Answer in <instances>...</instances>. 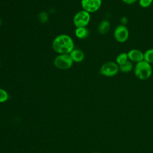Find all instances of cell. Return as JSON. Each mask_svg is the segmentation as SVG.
<instances>
[{
    "instance_id": "1",
    "label": "cell",
    "mask_w": 153,
    "mask_h": 153,
    "mask_svg": "<svg viewBox=\"0 0 153 153\" xmlns=\"http://www.w3.org/2000/svg\"><path fill=\"white\" fill-rule=\"evenodd\" d=\"M52 48L55 52L59 54H69L74 49V42L68 35L60 34L53 39Z\"/></svg>"
},
{
    "instance_id": "2",
    "label": "cell",
    "mask_w": 153,
    "mask_h": 153,
    "mask_svg": "<svg viewBox=\"0 0 153 153\" xmlns=\"http://www.w3.org/2000/svg\"><path fill=\"white\" fill-rule=\"evenodd\" d=\"M133 70L136 78L142 81L148 79L152 74V68L151 64L145 62V60L136 63Z\"/></svg>"
},
{
    "instance_id": "3",
    "label": "cell",
    "mask_w": 153,
    "mask_h": 153,
    "mask_svg": "<svg viewBox=\"0 0 153 153\" xmlns=\"http://www.w3.org/2000/svg\"><path fill=\"white\" fill-rule=\"evenodd\" d=\"M73 60L69 54H60L55 57L54 65L59 69L66 70L71 68L73 65Z\"/></svg>"
},
{
    "instance_id": "4",
    "label": "cell",
    "mask_w": 153,
    "mask_h": 153,
    "mask_svg": "<svg viewBox=\"0 0 153 153\" xmlns=\"http://www.w3.org/2000/svg\"><path fill=\"white\" fill-rule=\"evenodd\" d=\"M120 71L118 65L115 62H107L104 63L99 69V73L106 77L115 76Z\"/></svg>"
},
{
    "instance_id": "5",
    "label": "cell",
    "mask_w": 153,
    "mask_h": 153,
    "mask_svg": "<svg viewBox=\"0 0 153 153\" xmlns=\"http://www.w3.org/2000/svg\"><path fill=\"white\" fill-rule=\"evenodd\" d=\"M90 13L82 10L75 14L73 19V22L76 28L86 27L90 23Z\"/></svg>"
},
{
    "instance_id": "6",
    "label": "cell",
    "mask_w": 153,
    "mask_h": 153,
    "mask_svg": "<svg viewBox=\"0 0 153 153\" xmlns=\"http://www.w3.org/2000/svg\"><path fill=\"white\" fill-rule=\"evenodd\" d=\"M114 37L115 39L120 43H123L127 41L129 37V30L126 25H118L114 31Z\"/></svg>"
},
{
    "instance_id": "7",
    "label": "cell",
    "mask_w": 153,
    "mask_h": 153,
    "mask_svg": "<svg viewBox=\"0 0 153 153\" xmlns=\"http://www.w3.org/2000/svg\"><path fill=\"white\" fill-rule=\"evenodd\" d=\"M102 0H81L82 10L89 13L98 11L102 6Z\"/></svg>"
},
{
    "instance_id": "8",
    "label": "cell",
    "mask_w": 153,
    "mask_h": 153,
    "mask_svg": "<svg viewBox=\"0 0 153 153\" xmlns=\"http://www.w3.org/2000/svg\"><path fill=\"white\" fill-rule=\"evenodd\" d=\"M128 60L133 63H139L143 60V53L136 48L131 49L127 53Z\"/></svg>"
},
{
    "instance_id": "9",
    "label": "cell",
    "mask_w": 153,
    "mask_h": 153,
    "mask_svg": "<svg viewBox=\"0 0 153 153\" xmlns=\"http://www.w3.org/2000/svg\"><path fill=\"white\" fill-rule=\"evenodd\" d=\"M73 62L79 63L84 60L85 55L84 52L80 49L74 48L70 53H69Z\"/></svg>"
},
{
    "instance_id": "10",
    "label": "cell",
    "mask_w": 153,
    "mask_h": 153,
    "mask_svg": "<svg viewBox=\"0 0 153 153\" xmlns=\"http://www.w3.org/2000/svg\"><path fill=\"white\" fill-rule=\"evenodd\" d=\"M110 28H111L110 22L107 20H103L99 23L97 27V30L100 34L105 35V34H106L109 31Z\"/></svg>"
},
{
    "instance_id": "11",
    "label": "cell",
    "mask_w": 153,
    "mask_h": 153,
    "mask_svg": "<svg viewBox=\"0 0 153 153\" xmlns=\"http://www.w3.org/2000/svg\"><path fill=\"white\" fill-rule=\"evenodd\" d=\"M75 34L76 38L80 39H84L88 37L89 31L86 27H76L75 31Z\"/></svg>"
},
{
    "instance_id": "12",
    "label": "cell",
    "mask_w": 153,
    "mask_h": 153,
    "mask_svg": "<svg viewBox=\"0 0 153 153\" xmlns=\"http://www.w3.org/2000/svg\"><path fill=\"white\" fill-rule=\"evenodd\" d=\"M134 69L133 63L130 61L129 60L127 61L126 63L119 66L120 71L123 73H128L133 71Z\"/></svg>"
},
{
    "instance_id": "13",
    "label": "cell",
    "mask_w": 153,
    "mask_h": 153,
    "mask_svg": "<svg viewBox=\"0 0 153 153\" xmlns=\"http://www.w3.org/2000/svg\"><path fill=\"white\" fill-rule=\"evenodd\" d=\"M143 60L150 64L153 63V48H149L143 53Z\"/></svg>"
},
{
    "instance_id": "14",
    "label": "cell",
    "mask_w": 153,
    "mask_h": 153,
    "mask_svg": "<svg viewBox=\"0 0 153 153\" xmlns=\"http://www.w3.org/2000/svg\"><path fill=\"white\" fill-rule=\"evenodd\" d=\"M128 60V57L127 53H120L116 57L115 62L118 65V66L126 63Z\"/></svg>"
},
{
    "instance_id": "15",
    "label": "cell",
    "mask_w": 153,
    "mask_h": 153,
    "mask_svg": "<svg viewBox=\"0 0 153 153\" xmlns=\"http://www.w3.org/2000/svg\"><path fill=\"white\" fill-rule=\"evenodd\" d=\"M8 99L9 94L7 91L5 90L0 88V103L5 102L8 100Z\"/></svg>"
},
{
    "instance_id": "16",
    "label": "cell",
    "mask_w": 153,
    "mask_h": 153,
    "mask_svg": "<svg viewBox=\"0 0 153 153\" xmlns=\"http://www.w3.org/2000/svg\"><path fill=\"white\" fill-rule=\"evenodd\" d=\"M139 5L143 8H146L151 6L152 3L153 2V0H138Z\"/></svg>"
},
{
    "instance_id": "17",
    "label": "cell",
    "mask_w": 153,
    "mask_h": 153,
    "mask_svg": "<svg viewBox=\"0 0 153 153\" xmlns=\"http://www.w3.org/2000/svg\"><path fill=\"white\" fill-rule=\"evenodd\" d=\"M39 20L40 21H41V22H47V20H48V16L47 14L45 12H42L39 14Z\"/></svg>"
},
{
    "instance_id": "18",
    "label": "cell",
    "mask_w": 153,
    "mask_h": 153,
    "mask_svg": "<svg viewBox=\"0 0 153 153\" xmlns=\"http://www.w3.org/2000/svg\"><path fill=\"white\" fill-rule=\"evenodd\" d=\"M138 0H122V1L127 5H132L136 3Z\"/></svg>"
},
{
    "instance_id": "19",
    "label": "cell",
    "mask_w": 153,
    "mask_h": 153,
    "mask_svg": "<svg viewBox=\"0 0 153 153\" xmlns=\"http://www.w3.org/2000/svg\"><path fill=\"white\" fill-rule=\"evenodd\" d=\"M128 22V19L126 17L124 16L121 19V25H126V23H127Z\"/></svg>"
},
{
    "instance_id": "20",
    "label": "cell",
    "mask_w": 153,
    "mask_h": 153,
    "mask_svg": "<svg viewBox=\"0 0 153 153\" xmlns=\"http://www.w3.org/2000/svg\"><path fill=\"white\" fill-rule=\"evenodd\" d=\"M1 24H2V21H1V19H0V26H1Z\"/></svg>"
}]
</instances>
